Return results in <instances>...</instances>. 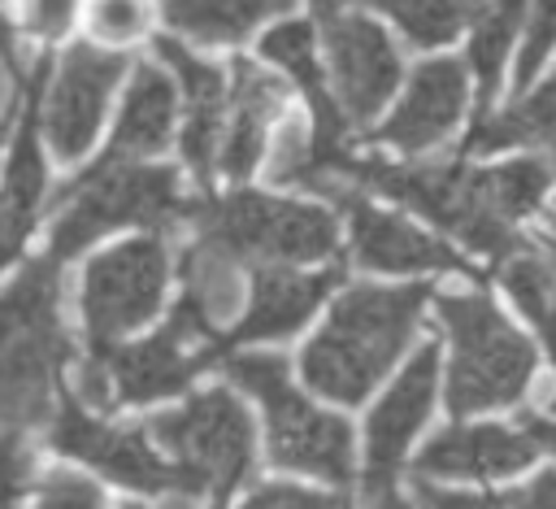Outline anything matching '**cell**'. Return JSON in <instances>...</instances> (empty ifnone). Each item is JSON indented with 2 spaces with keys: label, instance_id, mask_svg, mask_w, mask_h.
<instances>
[{
  "label": "cell",
  "instance_id": "6da1fadb",
  "mask_svg": "<svg viewBox=\"0 0 556 509\" xmlns=\"http://www.w3.org/2000/svg\"><path fill=\"white\" fill-rule=\"evenodd\" d=\"M426 305H430L426 283L348 287L330 305L326 326L308 339L300 357L304 383L326 400L361 405L382 383V374L395 365V357L408 348Z\"/></svg>",
  "mask_w": 556,
  "mask_h": 509
},
{
  "label": "cell",
  "instance_id": "7a4b0ae2",
  "mask_svg": "<svg viewBox=\"0 0 556 509\" xmlns=\"http://www.w3.org/2000/svg\"><path fill=\"white\" fill-rule=\"evenodd\" d=\"M74 344L61 322V261H30L0 291V431L48 426Z\"/></svg>",
  "mask_w": 556,
  "mask_h": 509
},
{
  "label": "cell",
  "instance_id": "3957f363",
  "mask_svg": "<svg viewBox=\"0 0 556 509\" xmlns=\"http://www.w3.org/2000/svg\"><path fill=\"white\" fill-rule=\"evenodd\" d=\"M187 218V200L178 174L169 165L148 161H96L61 191V213L52 222L48 257L70 261L100 235L117 226H169Z\"/></svg>",
  "mask_w": 556,
  "mask_h": 509
},
{
  "label": "cell",
  "instance_id": "277c9868",
  "mask_svg": "<svg viewBox=\"0 0 556 509\" xmlns=\"http://www.w3.org/2000/svg\"><path fill=\"white\" fill-rule=\"evenodd\" d=\"M222 370L235 387L261 400L269 461L282 470L317 474L326 483H352V426L321 413L287 383V361L274 352H226Z\"/></svg>",
  "mask_w": 556,
  "mask_h": 509
},
{
  "label": "cell",
  "instance_id": "5b68a950",
  "mask_svg": "<svg viewBox=\"0 0 556 509\" xmlns=\"http://www.w3.org/2000/svg\"><path fill=\"white\" fill-rule=\"evenodd\" d=\"M439 318L452 339L447 365V409L456 418L513 405L534 374L530 339L486 300V296H434Z\"/></svg>",
  "mask_w": 556,
  "mask_h": 509
},
{
  "label": "cell",
  "instance_id": "8992f818",
  "mask_svg": "<svg viewBox=\"0 0 556 509\" xmlns=\"http://www.w3.org/2000/svg\"><path fill=\"white\" fill-rule=\"evenodd\" d=\"M187 218L195 222V239L256 265L321 261L339 244L334 218L326 209L261 191H230L204 204H187Z\"/></svg>",
  "mask_w": 556,
  "mask_h": 509
},
{
  "label": "cell",
  "instance_id": "52a82bcc",
  "mask_svg": "<svg viewBox=\"0 0 556 509\" xmlns=\"http://www.w3.org/2000/svg\"><path fill=\"white\" fill-rule=\"evenodd\" d=\"M356 183L417 209L421 218L439 222L482 257L508 261L517 252L508 222L478 191V170H465L460 161H417V165L356 161Z\"/></svg>",
  "mask_w": 556,
  "mask_h": 509
},
{
  "label": "cell",
  "instance_id": "ba28073f",
  "mask_svg": "<svg viewBox=\"0 0 556 509\" xmlns=\"http://www.w3.org/2000/svg\"><path fill=\"white\" fill-rule=\"evenodd\" d=\"M148 435L187 474L191 496L226 500L252 470V418L226 387L200 392L174 413H156Z\"/></svg>",
  "mask_w": 556,
  "mask_h": 509
},
{
  "label": "cell",
  "instance_id": "9c48e42d",
  "mask_svg": "<svg viewBox=\"0 0 556 509\" xmlns=\"http://www.w3.org/2000/svg\"><path fill=\"white\" fill-rule=\"evenodd\" d=\"M165 278H169V252H165L161 235L126 239V244L91 257L83 270V300H78L91 352L117 348L122 335H130L135 326L156 318Z\"/></svg>",
  "mask_w": 556,
  "mask_h": 509
},
{
  "label": "cell",
  "instance_id": "30bf717a",
  "mask_svg": "<svg viewBox=\"0 0 556 509\" xmlns=\"http://www.w3.org/2000/svg\"><path fill=\"white\" fill-rule=\"evenodd\" d=\"M48 444L52 452L61 457H74L91 470H100L104 479L130 487V492H143V496H191L187 487V474L156 457L143 439V431H122V426H109L100 422L96 413H87L74 396H61L52 422H48Z\"/></svg>",
  "mask_w": 556,
  "mask_h": 509
},
{
  "label": "cell",
  "instance_id": "8fae6325",
  "mask_svg": "<svg viewBox=\"0 0 556 509\" xmlns=\"http://www.w3.org/2000/svg\"><path fill=\"white\" fill-rule=\"evenodd\" d=\"M326 57L343 117L374 122V113L395 96L404 74L395 39L365 13H339L326 22Z\"/></svg>",
  "mask_w": 556,
  "mask_h": 509
},
{
  "label": "cell",
  "instance_id": "7c38bea8",
  "mask_svg": "<svg viewBox=\"0 0 556 509\" xmlns=\"http://www.w3.org/2000/svg\"><path fill=\"white\" fill-rule=\"evenodd\" d=\"M122 74H126V57L100 52L91 44H74L61 57L52 91L43 96V135L61 161H74L91 148L104 122V104L122 83Z\"/></svg>",
  "mask_w": 556,
  "mask_h": 509
},
{
  "label": "cell",
  "instance_id": "4fadbf2b",
  "mask_svg": "<svg viewBox=\"0 0 556 509\" xmlns=\"http://www.w3.org/2000/svg\"><path fill=\"white\" fill-rule=\"evenodd\" d=\"M343 278L339 265L330 270H295V265H261L252 278V296H248V313L239 318V326L230 335H217L204 352V361H222L226 352H235L239 344H256V339H282L295 335L313 309L326 300V291Z\"/></svg>",
  "mask_w": 556,
  "mask_h": 509
},
{
  "label": "cell",
  "instance_id": "5bb4252c",
  "mask_svg": "<svg viewBox=\"0 0 556 509\" xmlns=\"http://www.w3.org/2000/svg\"><path fill=\"white\" fill-rule=\"evenodd\" d=\"M465 104H469L465 61H452V57L421 61L408 74V87H404L395 113L387 117V126L378 131V139L400 152H426L456 131V122L465 117Z\"/></svg>",
  "mask_w": 556,
  "mask_h": 509
},
{
  "label": "cell",
  "instance_id": "9a60e30c",
  "mask_svg": "<svg viewBox=\"0 0 556 509\" xmlns=\"http://www.w3.org/2000/svg\"><path fill=\"white\" fill-rule=\"evenodd\" d=\"M156 57L169 65L187 96V122H182V157L200 183L213 178L217 157H222V135H226V113H230V83L217 65L191 57L178 39H156Z\"/></svg>",
  "mask_w": 556,
  "mask_h": 509
},
{
  "label": "cell",
  "instance_id": "2e32d148",
  "mask_svg": "<svg viewBox=\"0 0 556 509\" xmlns=\"http://www.w3.org/2000/svg\"><path fill=\"white\" fill-rule=\"evenodd\" d=\"M187 339L165 322L156 335L139 339V344H117L109 352H91L113 387V400L126 405H148V400H165L191 387V378L208 365L204 352H187Z\"/></svg>",
  "mask_w": 556,
  "mask_h": 509
},
{
  "label": "cell",
  "instance_id": "e0dca14e",
  "mask_svg": "<svg viewBox=\"0 0 556 509\" xmlns=\"http://www.w3.org/2000/svg\"><path fill=\"white\" fill-rule=\"evenodd\" d=\"M348 226H352V257L365 270H382V274H426V270H465V261L439 244L434 235L417 231L413 222L374 209L369 200L352 196L348 204Z\"/></svg>",
  "mask_w": 556,
  "mask_h": 509
},
{
  "label": "cell",
  "instance_id": "ac0fdd59",
  "mask_svg": "<svg viewBox=\"0 0 556 509\" xmlns=\"http://www.w3.org/2000/svg\"><path fill=\"white\" fill-rule=\"evenodd\" d=\"M534 439L513 426L478 422V426H447L417 452V479H495L517 474L534 461Z\"/></svg>",
  "mask_w": 556,
  "mask_h": 509
},
{
  "label": "cell",
  "instance_id": "d6986e66",
  "mask_svg": "<svg viewBox=\"0 0 556 509\" xmlns=\"http://www.w3.org/2000/svg\"><path fill=\"white\" fill-rule=\"evenodd\" d=\"M52 61L43 57L35 70H30V96H26V113H22V126H17V139H13V157H9V170H4V183H0V270L22 252L30 226H35V213L43 204V157H39V139H35V109L43 104V83L52 78L48 70Z\"/></svg>",
  "mask_w": 556,
  "mask_h": 509
},
{
  "label": "cell",
  "instance_id": "ffe728a7",
  "mask_svg": "<svg viewBox=\"0 0 556 509\" xmlns=\"http://www.w3.org/2000/svg\"><path fill=\"white\" fill-rule=\"evenodd\" d=\"M243 300L239 261L204 239H195L182 252V296L169 313V326L182 339H204V348L217 339V322L230 318Z\"/></svg>",
  "mask_w": 556,
  "mask_h": 509
},
{
  "label": "cell",
  "instance_id": "44dd1931",
  "mask_svg": "<svg viewBox=\"0 0 556 509\" xmlns=\"http://www.w3.org/2000/svg\"><path fill=\"white\" fill-rule=\"evenodd\" d=\"M287 87L256 70L252 61H235L230 65V113H226V135H222V157L217 170L226 178H243L252 174V165L261 161L265 148V131L274 122V113L282 109Z\"/></svg>",
  "mask_w": 556,
  "mask_h": 509
},
{
  "label": "cell",
  "instance_id": "7402d4cb",
  "mask_svg": "<svg viewBox=\"0 0 556 509\" xmlns=\"http://www.w3.org/2000/svg\"><path fill=\"white\" fill-rule=\"evenodd\" d=\"M174 117H178V87H174L169 70H161L152 61L135 65L104 161H148V157H156L174 135Z\"/></svg>",
  "mask_w": 556,
  "mask_h": 509
},
{
  "label": "cell",
  "instance_id": "603a6c76",
  "mask_svg": "<svg viewBox=\"0 0 556 509\" xmlns=\"http://www.w3.org/2000/svg\"><path fill=\"white\" fill-rule=\"evenodd\" d=\"M287 9L291 0H161L165 22L195 44H239Z\"/></svg>",
  "mask_w": 556,
  "mask_h": 509
},
{
  "label": "cell",
  "instance_id": "cb8c5ba5",
  "mask_svg": "<svg viewBox=\"0 0 556 509\" xmlns=\"http://www.w3.org/2000/svg\"><path fill=\"white\" fill-rule=\"evenodd\" d=\"M547 139H556V74L547 83H539L534 91H526L513 109L482 117L473 126L465 152H500V148L547 144Z\"/></svg>",
  "mask_w": 556,
  "mask_h": 509
},
{
  "label": "cell",
  "instance_id": "d4e9b609",
  "mask_svg": "<svg viewBox=\"0 0 556 509\" xmlns=\"http://www.w3.org/2000/svg\"><path fill=\"white\" fill-rule=\"evenodd\" d=\"M491 4L495 0H378L374 9H382L417 48H439L478 22Z\"/></svg>",
  "mask_w": 556,
  "mask_h": 509
},
{
  "label": "cell",
  "instance_id": "484cf974",
  "mask_svg": "<svg viewBox=\"0 0 556 509\" xmlns=\"http://www.w3.org/2000/svg\"><path fill=\"white\" fill-rule=\"evenodd\" d=\"M500 283L521 305V313L534 322V331L556 365V274H552V265L534 252H513L508 261H500Z\"/></svg>",
  "mask_w": 556,
  "mask_h": 509
},
{
  "label": "cell",
  "instance_id": "4316f807",
  "mask_svg": "<svg viewBox=\"0 0 556 509\" xmlns=\"http://www.w3.org/2000/svg\"><path fill=\"white\" fill-rule=\"evenodd\" d=\"M521 13H526L521 0H495V4L473 22L465 65H469V74L478 78L482 100H491L495 87H500V78H504V57H508V48H513V39H517Z\"/></svg>",
  "mask_w": 556,
  "mask_h": 509
},
{
  "label": "cell",
  "instance_id": "83f0119b",
  "mask_svg": "<svg viewBox=\"0 0 556 509\" xmlns=\"http://www.w3.org/2000/svg\"><path fill=\"white\" fill-rule=\"evenodd\" d=\"M547 183H552V170H547L539 157H517V161L478 170V191H482V200H486L504 222L534 213L539 200L547 196Z\"/></svg>",
  "mask_w": 556,
  "mask_h": 509
},
{
  "label": "cell",
  "instance_id": "f1b7e54d",
  "mask_svg": "<svg viewBox=\"0 0 556 509\" xmlns=\"http://www.w3.org/2000/svg\"><path fill=\"white\" fill-rule=\"evenodd\" d=\"M556 48V0H534L530 4V26H526V44L517 57V87L526 91L539 74V65L547 61V52Z\"/></svg>",
  "mask_w": 556,
  "mask_h": 509
},
{
  "label": "cell",
  "instance_id": "f546056e",
  "mask_svg": "<svg viewBox=\"0 0 556 509\" xmlns=\"http://www.w3.org/2000/svg\"><path fill=\"white\" fill-rule=\"evenodd\" d=\"M87 22L96 35L122 44V39H135L152 26V4L148 0H91Z\"/></svg>",
  "mask_w": 556,
  "mask_h": 509
},
{
  "label": "cell",
  "instance_id": "4dcf8cb0",
  "mask_svg": "<svg viewBox=\"0 0 556 509\" xmlns=\"http://www.w3.org/2000/svg\"><path fill=\"white\" fill-rule=\"evenodd\" d=\"M35 509H109V505H104V496H100V487L91 479L56 470V474H48L39 483Z\"/></svg>",
  "mask_w": 556,
  "mask_h": 509
},
{
  "label": "cell",
  "instance_id": "1f68e13d",
  "mask_svg": "<svg viewBox=\"0 0 556 509\" xmlns=\"http://www.w3.org/2000/svg\"><path fill=\"white\" fill-rule=\"evenodd\" d=\"M26 483H30V452L22 444V431H0V509H17Z\"/></svg>",
  "mask_w": 556,
  "mask_h": 509
},
{
  "label": "cell",
  "instance_id": "d6a6232c",
  "mask_svg": "<svg viewBox=\"0 0 556 509\" xmlns=\"http://www.w3.org/2000/svg\"><path fill=\"white\" fill-rule=\"evenodd\" d=\"M243 509H339V500L308 492V487H295V483H261L243 500Z\"/></svg>",
  "mask_w": 556,
  "mask_h": 509
},
{
  "label": "cell",
  "instance_id": "836d02e7",
  "mask_svg": "<svg viewBox=\"0 0 556 509\" xmlns=\"http://www.w3.org/2000/svg\"><path fill=\"white\" fill-rule=\"evenodd\" d=\"M413 500L421 509H504V492L500 496H469V492L430 487L426 479H413Z\"/></svg>",
  "mask_w": 556,
  "mask_h": 509
},
{
  "label": "cell",
  "instance_id": "e575fe53",
  "mask_svg": "<svg viewBox=\"0 0 556 509\" xmlns=\"http://www.w3.org/2000/svg\"><path fill=\"white\" fill-rule=\"evenodd\" d=\"M70 13H74V0H22V13H17V22L30 30V35H61L65 30V22H70Z\"/></svg>",
  "mask_w": 556,
  "mask_h": 509
},
{
  "label": "cell",
  "instance_id": "d590c367",
  "mask_svg": "<svg viewBox=\"0 0 556 509\" xmlns=\"http://www.w3.org/2000/svg\"><path fill=\"white\" fill-rule=\"evenodd\" d=\"M504 509H556V470L530 479L517 492H504Z\"/></svg>",
  "mask_w": 556,
  "mask_h": 509
},
{
  "label": "cell",
  "instance_id": "8d00e7d4",
  "mask_svg": "<svg viewBox=\"0 0 556 509\" xmlns=\"http://www.w3.org/2000/svg\"><path fill=\"white\" fill-rule=\"evenodd\" d=\"M521 431L534 439V448L556 452V422L547 413H521Z\"/></svg>",
  "mask_w": 556,
  "mask_h": 509
},
{
  "label": "cell",
  "instance_id": "74e56055",
  "mask_svg": "<svg viewBox=\"0 0 556 509\" xmlns=\"http://www.w3.org/2000/svg\"><path fill=\"white\" fill-rule=\"evenodd\" d=\"M352 4H378V0H313V9L330 22V17H339V13H348Z\"/></svg>",
  "mask_w": 556,
  "mask_h": 509
},
{
  "label": "cell",
  "instance_id": "f35d334b",
  "mask_svg": "<svg viewBox=\"0 0 556 509\" xmlns=\"http://www.w3.org/2000/svg\"><path fill=\"white\" fill-rule=\"evenodd\" d=\"M547 265H552V274H556V248H552V257H547Z\"/></svg>",
  "mask_w": 556,
  "mask_h": 509
},
{
  "label": "cell",
  "instance_id": "ab89813d",
  "mask_svg": "<svg viewBox=\"0 0 556 509\" xmlns=\"http://www.w3.org/2000/svg\"><path fill=\"white\" fill-rule=\"evenodd\" d=\"M213 509H226V500H213Z\"/></svg>",
  "mask_w": 556,
  "mask_h": 509
},
{
  "label": "cell",
  "instance_id": "60d3db41",
  "mask_svg": "<svg viewBox=\"0 0 556 509\" xmlns=\"http://www.w3.org/2000/svg\"><path fill=\"white\" fill-rule=\"evenodd\" d=\"M552 231H556V213H552Z\"/></svg>",
  "mask_w": 556,
  "mask_h": 509
},
{
  "label": "cell",
  "instance_id": "b9f144b4",
  "mask_svg": "<svg viewBox=\"0 0 556 509\" xmlns=\"http://www.w3.org/2000/svg\"><path fill=\"white\" fill-rule=\"evenodd\" d=\"M126 509H143V505H126Z\"/></svg>",
  "mask_w": 556,
  "mask_h": 509
}]
</instances>
